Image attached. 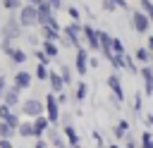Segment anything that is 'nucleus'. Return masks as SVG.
I'll return each mask as SVG.
<instances>
[{
    "label": "nucleus",
    "instance_id": "f257e3e1",
    "mask_svg": "<svg viewBox=\"0 0 153 148\" xmlns=\"http://www.w3.org/2000/svg\"><path fill=\"white\" fill-rule=\"evenodd\" d=\"M131 26H134L136 33H148V29H151L148 14H146L143 10H134V12H131Z\"/></svg>",
    "mask_w": 153,
    "mask_h": 148
},
{
    "label": "nucleus",
    "instance_id": "f03ea898",
    "mask_svg": "<svg viewBox=\"0 0 153 148\" xmlns=\"http://www.w3.org/2000/svg\"><path fill=\"white\" fill-rule=\"evenodd\" d=\"M45 110H48V119H50V124L55 127L57 122H60V103H57V95L55 93H48L45 95Z\"/></svg>",
    "mask_w": 153,
    "mask_h": 148
},
{
    "label": "nucleus",
    "instance_id": "7ed1b4c3",
    "mask_svg": "<svg viewBox=\"0 0 153 148\" xmlns=\"http://www.w3.org/2000/svg\"><path fill=\"white\" fill-rule=\"evenodd\" d=\"M19 24L22 26H36L38 24V7L33 5H26L19 10Z\"/></svg>",
    "mask_w": 153,
    "mask_h": 148
},
{
    "label": "nucleus",
    "instance_id": "20e7f679",
    "mask_svg": "<svg viewBox=\"0 0 153 148\" xmlns=\"http://www.w3.org/2000/svg\"><path fill=\"white\" fill-rule=\"evenodd\" d=\"M22 112L36 119V117H41V115H43V103H41L38 98H29V100H24V105H22Z\"/></svg>",
    "mask_w": 153,
    "mask_h": 148
},
{
    "label": "nucleus",
    "instance_id": "39448f33",
    "mask_svg": "<svg viewBox=\"0 0 153 148\" xmlns=\"http://www.w3.org/2000/svg\"><path fill=\"white\" fill-rule=\"evenodd\" d=\"M2 33H5V41H14V38H19L22 36V24H19V19H14V17H10V21L5 24V29H2Z\"/></svg>",
    "mask_w": 153,
    "mask_h": 148
},
{
    "label": "nucleus",
    "instance_id": "423d86ee",
    "mask_svg": "<svg viewBox=\"0 0 153 148\" xmlns=\"http://www.w3.org/2000/svg\"><path fill=\"white\" fill-rule=\"evenodd\" d=\"M105 81H108V88L112 91V95H115L120 103H124V88H122V81H120V76L112 72V74H108V79H105Z\"/></svg>",
    "mask_w": 153,
    "mask_h": 148
},
{
    "label": "nucleus",
    "instance_id": "0eeeda50",
    "mask_svg": "<svg viewBox=\"0 0 153 148\" xmlns=\"http://www.w3.org/2000/svg\"><path fill=\"white\" fill-rule=\"evenodd\" d=\"M139 76L143 79V93L146 95H153V64H143Z\"/></svg>",
    "mask_w": 153,
    "mask_h": 148
},
{
    "label": "nucleus",
    "instance_id": "6e6552de",
    "mask_svg": "<svg viewBox=\"0 0 153 148\" xmlns=\"http://www.w3.org/2000/svg\"><path fill=\"white\" fill-rule=\"evenodd\" d=\"M84 38L88 43L91 50H100V38H98V29H93L91 24H84Z\"/></svg>",
    "mask_w": 153,
    "mask_h": 148
},
{
    "label": "nucleus",
    "instance_id": "1a4fd4ad",
    "mask_svg": "<svg viewBox=\"0 0 153 148\" xmlns=\"http://www.w3.org/2000/svg\"><path fill=\"white\" fill-rule=\"evenodd\" d=\"M76 72H79V76H86V72H88V53H86V48L76 50Z\"/></svg>",
    "mask_w": 153,
    "mask_h": 148
},
{
    "label": "nucleus",
    "instance_id": "9d476101",
    "mask_svg": "<svg viewBox=\"0 0 153 148\" xmlns=\"http://www.w3.org/2000/svg\"><path fill=\"white\" fill-rule=\"evenodd\" d=\"M48 84H50V93H62V91H65V79H62V74H57V72H50Z\"/></svg>",
    "mask_w": 153,
    "mask_h": 148
},
{
    "label": "nucleus",
    "instance_id": "9b49d317",
    "mask_svg": "<svg viewBox=\"0 0 153 148\" xmlns=\"http://www.w3.org/2000/svg\"><path fill=\"white\" fill-rule=\"evenodd\" d=\"M50 127H53V124H50V119H48L45 115H41V117H36V119H33V129H36V138H41V136H43V134H45V131H48Z\"/></svg>",
    "mask_w": 153,
    "mask_h": 148
},
{
    "label": "nucleus",
    "instance_id": "f8f14e48",
    "mask_svg": "<svg viewBox=\"0 0 153 148\" xmlns=\"http://www.w3.org/2000/svg\"><path fill=\"white\" fill-rule=\"evenodd\" d=\"M134 60H136L141 67H143V64H153V53H151L148 48H143V45H141V48H136V53H134Z\"/></svg>",
    "mask_w": 153,
    "mask_h": 148
},
{
    "label": "nucleus",
    "instance_id": "ddd939ff",
    "mask_svg": "<svg viewBox=\"0 0 153 148\" xmlns=\"http://www.w3.org/2000/svg\"><path fill=\"white\" fill-rule=\"evenodd\" d=\"M14 86H17L19 91H22V88H29V86H31V74L24 72V69L17 72V74H14Z\"/></svg>",
    "mask_w": 153,
    "mask_h": 148
},
{
    "label": "nucleus",
    "instance_id": "4468645a",
    "mask_svg": "<svg viewBox=\"0 0 153 148\" xmlns=\"http://www.w3.org/2000/svg\"><path fill=\"white\" fill-rule=\"evenodd\" d=\"M17 103H19V88H17V86H12V88H7V91H5V105H10V107H12V105H17Z\"/></svg>",
    "mask_w": 153,
    "mask_h": 148
},
{
    "label": "nucleus",
    "instance_id": "2eb2a0df",
    "mask_svg": "<svg viewBox=\"0 0 153 148\" xmlns=\"http://www.w3.org/2000/svg\"><path fill=\"white\" fill-rule=\"evenodd\" d=\"M124 69H127L129 74H134V76H136V74L141 72V69L136 67V60H134L131 55H127V53H124Z\"/></svg>",
    "mask_w": 153,
    "mask_h": 148
},
{
    "label": "nucleus",
    "instance_id": "dca6fc26",
    "mask_svg": "<svg viewBox=\"0 0 153 148\" xmlns=\"http://www.w3.org/2000/svg\"><path fill=\"white\" fill-rule=\"evenodd\" d=\"M86 93H88L86 81H79V84H76V93H74V100H76V103H84V100H86Z\"/></svg>",
    "mask_w": 153,
    "mask_h": 148
},
{
    "label": "nucleus",
    "instance_id": "f3484780",
    "mask_svg": "<svg viewBox=\"0 0 153 148\" xmlns=\"http://www.w3.org/2000/svg\"><path fill=\"white\" fill-rule=\"evenodd\" d=\"M41 33H43V38L45 41H60V31H55V29H50V26H41Z\"/></svg>",
    "mask_w": 153,
    "mask_h": 148
},
{
    "label": "nucleus",
    "instance_id": "a211bd4d",
    "mask_svg": "<svg viewBox=\"0 0 153 148\" xmlns=\"http://www.w3.org/2000/svg\"><path fill=\"white\" fill-rule=\"evenodd\" d=\"M139 143H141V148H153V131L143 129V131H141V138H139Z\"/></svg>",
    "mask_w": 153,
    "mask_h": 148
},
{
    "label": "nucleus",
    "instance_id": "6ab92c4d",
    "mask_svg": "<svg viewBox=\"0 0 153 148\" xmlns=\"http://www.w3.org/2000/svg\"><path fill=\"white\" fill-rule=\"evenodd\" d=\"M17 129H19V134H22V136H36V129H33V122H22V124H19Z\"/></svg>",
    "mask_w": 153,
    "mask_h": 148
},
{
    "label": "nucleus",
    "instance_id": "aec40b11",
    "mask_svg": "<svg viewBox=\"0 0 153 148\" xmlns=\"http://www.w3.org/2000/svg\"><path fill=\"white\" fill-rule=\"evenodd\" d=\"M43 53L53 60V57H57V45H55L53 41H43Z\"/></svg>",
    "mask_w": 153,
    "mask_h": 148
},
{
    "label": "nucleus",
    "instance_id": "412c9836",
    "mask_svg": "<svg viewBox=\"0 0 153 148\" xmlns=\"http://www.w3.org/2000/svg\"><path fill=\"white\" fill-rule=\"evenodd\" d=\"M10 57H12V62H14V64H22V62H26V53H24V50H19V48H14V53H12Z\"/></svg>",
    "mask_w": 153,
    "mask_h": 148
},
{
    "label": "nucleus",
    "instance_id": "4be33fe9",
    "mask_svg": "<svg viewBox=\"0 0 153 148\" xmlns=\"http://www.w3.org/2000/svg\"><path fill=\"white\" fill-rule=\"evenodd\" d=\"M60 74H62V79H65V86H72V69H69L67 64H60Z\"/></svg>",
    "mask_w": 153,
    "mask_h": 148
},
{
    "label": "nucleus",
    "instance_id": "5701e85b",
    "mask_svg": "<svg viewBox=\"0 0 153 148\" xmlns=\"http://www.w3.org/2000/svg\"><path fill=\"white\" fill-rule=\"evenodd\" d=\"M14 134V127H10L7 122H0V138H10Z\"/></svg>",
    "mask_w": 153,
    "mask_h": 148
},
{
    "label": "nucleus",
    "instance_id": "b1692460",
    "mask_svg": "<svg viewBox=\"0 0 153 148\" xmlns=\"http://www.w3.org/2000/svg\"><path fill=\"white\" fill-rule=\"evenodd\" d=\"M124 148H141V143L136 141V136H134L131 131H129V134L124 136Z\"/></svg>",
    "mask_w": 153,
    "mask_h": 148
},
{
    "label": "nucleus",
    "instance_id": "393cba45",
    "mask_svg": "<svg viewBox=\"0 0 153 148\" xmlns=\"http://www.w3.org/2000/svg\"><path fill=\"white\" fill-rule=\"evenodd\" d=\"M112 53H115V55H124V53H127L122 38H112Z\"/></svg>",
    "mask_w": 153,
    "mask_h": 148
},
{
    "label": "nucleus",
    "instance_id": "a878e982",
    "mask_svg": "<svg viewBox=\"0 0 153 148\" xmlns=\"http://www.w3.org/2000/svg\"><path fill=\"white\" fill-rule=\"evenodd\" d=\"M141 2V10L148 14V19H151V24H153V2L151 0H139Z\"/></svg>",
    "mask_w": 153,
    "mask_h": 148
},
{
    "label": "nucleus",
    "instance_id": "bb28decb",
    "mask_svg": "<svg viewBox=\"0 0 153 148\" xmlns=\"http://www.w3.org/2000/svg\"><path fill=\"white\" fill-rule=\"evenodd\" d=\"M36 76H38L41 81H48V76H50L48 67H45V64H38V67H36Z\"/></svg>",
    "mask_w": 153,
    "mask_h": 148
},
{
    "label": "nucleus",
    "instance_id": "cd10ccee",
    "mask_svg": "<svg viewBox=\"0 0 153 148\" xmlns=\"http://www.w3.org/2000/svg\"><path fill=\"white\" fill-rule=\"evenodd\" d=\"M141 91H136L134 93V112H136V117H141Z\"/></svg>",
    "mask_w": 153,
    "mask_h": 148
},
{
    "label": "nucleus",
    "instance_id": "c85d7f7f",
    "mask_svg": "<svg viewBox=\"0 0 153 148\" xmlns=\"http://www.w3.org/2000/svg\"><path fill=\"white\" fill-rule=\"evenodd\" d=\"M33 55H36V57H38V64H48V62H50V57H48V55H45V53H43V50H36V53H33Z\"/></svg>",
    "mask_w": 153,
    "mask_h": 148
},
{
    "label": "nucleus",
    "instance_id": "c756f323",
    "mask_svg": "<svg viewBox=\"0 0 153 148\" xmlns=\"http://www.w3.org/2000/svg\"><path fill=\"white\" fill-rule=\"evenodd\" d=\"M103 10H105V12H115V10H117L115 0H103Z\"/></svg>",
    "mask_w": 153,
    "mask_h": 148
},
{
    "label": "nucleus",
    "instance_id": "7c9ffc66",
    "mask_svg": "<svg viewBox=\"0 0 153 148\" xmlns=\"http://www.w3.org/2000/svg\"><path fill=\"white\" fill-rule=\"evenodd\" d=\"M10 112H12V110H10V105H0V119H2V122L10 117Z\"/></svg>",
    "mask_w": 153,
    "mask_h": 148
},
{
    "label": "nucleus",
    "instance_id": "2f4dec72",
    "mask_svg": "<svg viewBox=\"0 0 153 148\" xmlns=\"http://www.w3.org/2000/svg\"><path fill=\"white\" fill-rule=\"evenodd\" d=\"M67 12H69V17H72L74 21H79V17H81V12H79L76 7H67Z\"/></svg>",
    "mask_w": 153,
    "mask_h": 148
},
{
    "label": "nucleus",
    "instance_id": "473e14b6",
    "mask_svg": "<svg viewBox=\"0 0 153 148\" xmlns=\"http://www.w3.org/2000/svg\"><path fill=\"white\" fill-rule=\"evenodd\" d=\"M2 5H5L7 10H17V7H19V0H2Z\"/></svg>",
    "mask_w": 153,
    "mask_h": 148
},
{
    "label": "nucleus",
    "instance_id": "72a5a7b5",
    "mask_svg": "<svg viewBox=\"0 0 153 148\" xmlns=\"http://www.w3.org/2000/svg\"><path fill=\"white\" fill-rule=\"evenodd\" d=\"M115 5H117V10H124V12H129V2H127V0H115Z\"/></svg>",
    "mask_w": 153,
    "mask_h": 148
},
{
    "label": "nucleus",
    "instance_id": "f704fd0d",
    "mask_svg": "<svg viewBox=\"0 0 153 148\" xmlns=\"http://www.w3.org/2000/svg\"><path fill=\"white\" fill-rule=\"evenodd\" d=\"M117 127H120V129H124V131H129V127H131V124H129V119H124V117H122V119L117 122Z\"/></svg>",
    "mask_w": 153,
    "mask_h": 148
},
{
    "label": "nucleus",
    "instance_id": "c9c22d12",
    "mask_svg": "<svg viewBox=\"0 0 153 148\" xmlns=\"http://www.w3.org/2000/svg\"><path fill=\"white\" fill-rule=\"evenodd\" d=\"M93 141H96V146H98V148H105V143H103V138H100V134H98V131H93Z\"/></svg>",
    "mask_w": 153,
    "mask_h": 148
},
{
    "label": "nucleus",
    "instance_id": "e433bc0d",
    "mask_svg": "<svg viewBox=\"0 0 153 148\" xmlns=\"http://www.w3.org/2000/svg\"><path fill=\"white\" fill-rule=\"evenodd\" d=\"M57 103H60V105H65V103H67V93H65V91H62V93H57Z\"/></svg>",
    "mask_w": 153,
    "mask_h": 148
},
{
    "label": "nucleus",
    "instance_id": "4c0bfd02",
    "mask_svg": "<svg viewBox=\"0 0 153 148\" xmlns=\"http://www.w3.org/2000/svg\"><path fill=\"white\" fill-rule=\"evenodd\" d=\"M0 148H12V143H10V138H0Z\"/></svg>",
    "mask_w": 153,
    "mask_h": 148
},
{
    "label": "nucleus",
    "instance_id": "58836bf2",
    "mask_svg": "<svg viewBox=\"0 0 153 148\" xmlns=\"http://www.w3.org/2000/svg\"><path fill=\"white\" fill-rule=\"evenodd\" d=\"M143 119H146V124H148V127H153V115H151V112H146V115H143Z\"/></svg>",
    "mask_w": 153,
    "mask_h": 148
},
{
    "label": "nucleus",
    "instance_id": "ea45409f",
    "mask_svg": "<svg viewBox=\"0 0 153 148\" xmlns=\"http://www.w3.org/2000/svg\"><path fill=\"white\" fill-rule=\"evenodd\" d=\"M48 2L53 5V10H60V7H62V0H48Z\"/></svg>",
    "mask_w": 153,
    "mask_h": 148
},
{
    "label": "nucleus",
    "instance_id": "a19ab883",
    "mask_svg": "<svg viewBox=\"0 0 153 148\" xmlns=\"http://www.w3.org/2000/svg\"><path fill=\"white\" fill-rule=\"evenodd\" d=\"M33 148H48V143H45V141H43V138H38V141H36V146H33Z\"/></svg>",
    "mask_w": 153,
    "mask_h": 148
},
{
    "label": "nucleus",
    "instance_id": "79ce46f5",
    "mask_svg": "<svg viewBox=\"0 0 153 148\" xmlns=\"http://www.w3.org/2000/svg\"><path fill=\"white\" fill-rule=\"evenodd\" d=\"M0 95H5V76L0 74Z\"/></svg>",
    "mask_w": 153,
    "mask_h": 148
},
{
    "label": "nucleus",
    "instance_id": "37998d69",
    "mask_svg": "<svg viewBox=\"0 0 153 148\" xmlns=\"http://www.w3.org/2000/svg\"><path fill=\"white\" fill-rule=\"evenodd\" d=\"M98 64H100L98 57H91V60H88V67H98Z\"/></svg>",
    "mask_w": 153,
    "mask_h": 148
},
{
    "label": "nucleus",
    "instance_id": "c03bdc74",
    "mask_svg": "<svg viewBox=\"0 0 153 148\" xmlns=\"http://www.w3.org/2000/svg\"><path fill=\"white\" fill-rule=\"evenodd\" d=\"M26 2H29V5H33V7H38V5H43L45 0H26Z\"/></svg>",
    "mask_w": 153,
    "mask_h": 148
},
{
    "label": "nucleus",
    "instance_id": "a18cd8bd",
    "mask_svg": "<svg viewBox=\"0 0 153 148\" xmlns=\"http://www.w3.org/2000/svg\"><path fill=\"white\" fill-rule=\"evenodd\" d=\"M146 48H148V50L153 53V36H148V45H146Z\"/></svg>",
    "mask_w": 153,
    "mask_h": 148
},
{
    "label": "nucleus",
    "instance_id": "49530a36",
    "mask_svg": "<svg viewBox=\"0 0 153 148\" xmlns=\"http://www.w3.org/2000/svg\"><path fill=\"white\" fill-rule=\"evenodd\" d=\"M108 148H124V146H120V143H110Z\"/></svg>",
    "mask_w": 153,
    "mask_h": 148
}]
</instances>
